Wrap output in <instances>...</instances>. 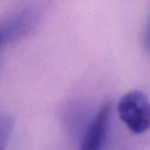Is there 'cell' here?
I'll return each instance as SVG.
<instances>
[{
    "mask_svg": "<svg viewBox=\"0 0 150 150\" xmlns=\"http://www.w3.org/2000/svg\"><path fill=\"white\" fill-rule=\"evenodd\" d=\"M117 112L120 120L134 134H141L150 129V101L141 91L123 95L118 102Z\"/></svg>",
    "mask_w": 150,
    "mask_h": 150,
    "instance_id": "6da1fadb",
    "label": "cell"
},
{
    "mask_svg": "<svg viewBox=\"0 0 150 150\" xmlns=\"http://www.w3.org/2000/svg\"><path fill=\"white\" fill-rule=\"evenodd\" d=\"M40 20V11L23 6L0 18V47L17 41L31 33Z\"/></svg>",
    "mask_w": 150,
    "mask_h": 150,
    "instance_id": "7a4b0ae2",
    "label": "cell"
},
{
    "mask_svg": "<svg viewBox=\"0 0 150 150\" xmlns=\"http://www.w3.org/2000/svg\"><path fill=\"white\" fill-rule=\"evenodd\" d=\"M111 114V103L103 104L87 127L79 150H102L109 128Z\"/></svg>",
    "mask_w": 150,
    "mask_h": 150,
    "instance_id": "3957f363",
    "label": "cell"
},
{
    "mask_svg": "<svg viewBox=\"0 0 150 150\" xmlns=\"http://www.w3.org/2000/svg\"><path fill=\"white\" fill-rule=\"evenodd\" d=\"M14 120L6 113H0V150H7Z\"/></svg>",
    "mask_w": 150,
    "mask_h": 150,
    "instance_id": "277c9868",
    "label": "cell"
},
{
    "mask_svg": "<svg viewBox=\"0 0 150 150\" xmlns=\"http://www.w3.org/2000/svg\"><path fill=\"white\" fill-rule=\"evenodd\" d=\"M143 43L145 49L150 53V11L148 15L145 30H144V35H143Z\"/></svg>",
    "mask_w": 150,
    "mask_h": 150,
    "instance_id": "5b68a950",
    "label": "cell"
}]
</instances>
